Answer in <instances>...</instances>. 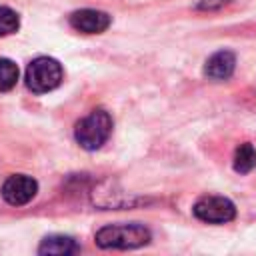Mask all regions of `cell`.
I'll return each instance as SVG.
<instances>
[{
	"label": "cell",
	"instance_id": "1",
	"mask_svg": "<svg viewBox=\"0 0 256 256\" xmlns=\"http://www.w3.org/2000/svg\"><path fill=\"white\" fill-rule=\"evenodd\" d=\"M150 242V230L142 224H112L96 232V244L100 248L132 250Z\"/></svg>",
	"mask_w": 256,
	"mask_h": 256
},
{
	"label": "cell",
	"instance_id": "2",
	"mask_svg": "<svg viewBox=\"0 0 256 256\" xmlns=\"http://www.w3.org/2000/svg\"><path fill=\"white\" fill-rule=\"evenodd\" d=\"M110 132L112 116L104 108H96L76 124L74 138L84 150H98L108 140Z\"/></svg>",
	"mask_w": 256,
	"mask_h": 256
},
{
	"label": "cell",
	"instance_id": "3",
	"mask_svg": "<svg viewBox=\"0 0 256 256\" xmlns=\"http://www.w3.org/2000/svg\"><path fill=\"white\" fill-rule=\"evenodd\" d=\"M62 76L64 74L58 60L50 56H38L26 68V86L36 94H44L58 88L62 82Z\"/></svg>",
	"mask_w": 256,
	"mask_h": 256
},
{
	"label": "cell",
	"instance_id": "4",
	"mask_svg": "<svg viewBox=\"0 0 256 256\" xmlns=\"http://www.w3.org/2000/svg\"><path fill=\"white\" fill-rule=\"evenodd\" d=\"M192 212L198 220L208 224H226L236 216L234 204L224 196H204L194 204Z\"/></svg>",
	"mask_w": 256,
	"mask_h": 256
},
{
	"label": "cell",
	"instance_id": "5",
	"mask_svg": "<svg viewBox=\"0 0 256 256\" xmlns=\"http://www.w3.org/2000/svg\"><path fill=\"white\" fill-rule=\"evenodd\" d=\"M38 192V184L32 176L26 174H14L10 176L2 186V198L12 206H24L28 204Z\"/></svg>",
	"mask_w": 256,
	"mask_h": 256
},
{
	"label": "cell",
	"instance_id": "6",
	"mask_svg": "<svg viewBox=\"0 0 256 256\" xmlns=\"http://www.w3.org/2000/svg\"><path fill=\"white\" fill-rule=\"evenodd\" d=\"M68 20L74 30L84 32V34H100L110 26V16L102 10H92V8L76 10L70 14Z\"/></svg>",
	"mask_w": 256,
	"mask_h": 256
},
{
	"label": "cell",
	"instance_id": "7",
	"mask_svg": "<svg viewBox=\"0 0 256 256\" xmlns=\"http://www.w3.org/2000/svg\"><path fill=\"white\" fill-rule=\"evenodd\" d=\"M234 68H236V56L230 50H220L206 60L204 74L210 80H226L232 76Z\"/></svg>",
	"mask_w": 256,
	"mask_h": 256
},
{
	"label": "cell",
	"instance_id": "8",
	"mask_svg": "<svg viewBox=\"0 0 256 256\" xmlns=\"http://www.w3.org/2000/svg\"><path fill=\"white\" fill-rule=\"evenodd\" d=\"M74 252H80V246L76 244V240L70 236H60V234L46 236L42 244L38 246V254H48V256H66Z\"/></svg>",
	"mask_w": 256,
	"mask_h": 256
},
{
	"label": "cell",
	"instance_id": "9",
	"mask_svg": "<svg viewBox=\"0 0 256 256\" xmlns=\"http://www.w3.org/2000/svg\"><path fill=\"white\" fill-rule=\"evenodd\" d=\"M256 166V150L252 144L244 142L234 152V170L238 174H248Z\"/></svg>",
	"mask_w": 256,
	"mask_h": 256
},
{
	"label": "cell",
	"instance_id": "10",
	"mask_svg": "<svg viewBox=\"0 0 256 256\" xmlns=\"http://www.w3.org/2000/svg\"><path fill=\"white\" fill-rule=\"evenodd\" d=\"M18 82V66L10 58H0V92H8Z\"/></svg>",
	"mask_w": 256,
	"mask_h": 256
},
{
	"label": "cell",
	"instance_id": "11",
	"mask_svg": "<svg viewBox=\"0 0 256 256\" xmlns=\"http://www.w3.org/2000/svg\"><path fill=\"white\" fill-rule=\"evenodd\" d=\"M18 26H20L18 14L8 6H0V36H8L16 32Z\"/></svg>",
	"mask_w": 256,
	"mask_h": 256
},
{
	"label": "cell",
	"instance_id": "12",
	"mask_svg": "<svg viewBox=\"0 0 256 256\" xmlns=\"http://www.w3.org/2000/svg\"><path fill=\"white\" fill-rule=\"evenodd\" d=\"M228 0H200L198 2V8L200 10H214V8H222Z\"/></svg>",
	"mask_w": 256,
	"mask_h": 256
}]
</instances>
